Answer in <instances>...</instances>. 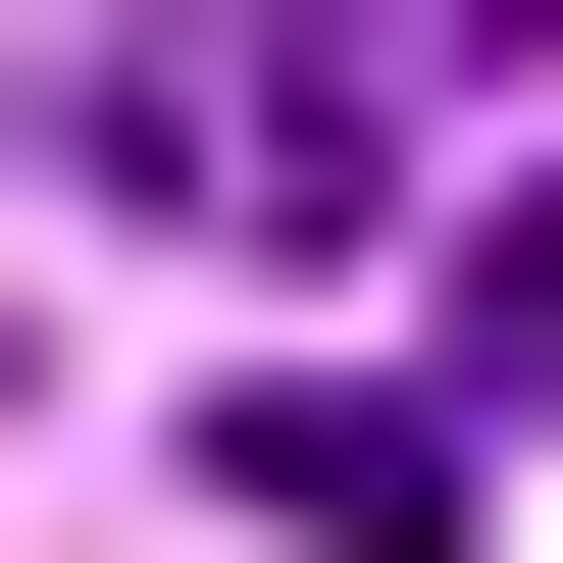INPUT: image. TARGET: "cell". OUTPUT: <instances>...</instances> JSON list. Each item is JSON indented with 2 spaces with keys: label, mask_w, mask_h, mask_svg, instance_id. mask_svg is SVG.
I'll return each mask as SVG.
<instances>
[{
  "label": "cell",
  "mask_w": 563,
  "mask_h": 563,
  "mask_svg": "<svg viewBox=\"0 0 563 563\" xmlns=\"http://www.w3.org/2000/svg\"><path fill=\"white\" fill-rule=\"evenodd\" d=\"M103 154L206 256H358V206H410V52H358V0H103Z\"/></svg>",
  "instance_id": "cell-1"
}]
</instances>
